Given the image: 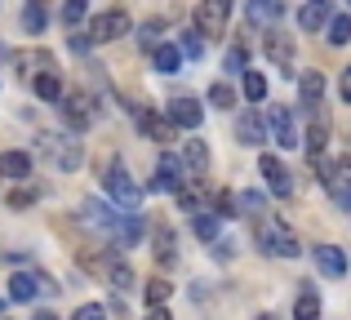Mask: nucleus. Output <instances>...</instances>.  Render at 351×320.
<instances>
[{"mask_svg": "<svg viewBox=\"0 0 351 320\" xmlns=\"http://www.w3.org/2000/svg\"><path fill=\"white\" fill-rule=\"evenodd\" d=\"M338 94H343V103H351V67H343V85H338Z\"/></svg>", "mask_w": 351, "mask_h": 320, "instance_id": "obj_42", "label": "nucleus"}, {"mask_svg": "<svg viewBox=\"0 0 351 320\" xmlns=\"http://www.w3.org/2000/svg\"><path fill=\"white\" fill-rule=\"evenodd\" d=\"M103 191H107V200H116V205H125V209H138V200H143V187L134 182V173L125 169V160H120V156H112V164H107Z\"/></svg>", "mask_w": 351, "mask_h": 320, "instance_id": "obj_2", "label": "nucleus"}, {"mask_svg": "<svg viewBox=\"0 0 351 320\" xmlns=\"http://www.w3.org/2000/svg\"><path fill=\"white\" fill-rule=\"evenodd\" d=\"M280 14H285V0H249L245 5L249 27H271V23H280Z\"/></svg>", "mask_w": 351, "mask_h": 320, "instance_id": "obj_17", "label": "nucleus"}, {"mask_svg": "<svg viewBox=\"0 0 351 320\" xmlns=\"http://www.w3.org/2000/svg\"><path fill=\"white\" fill-rule=\"evenodd\" d=\"M152 67L160 71V76H173V71L182 67V49L178 45H156L152 49Z\"/></svg>", "mask_w": 351, "mask_h": 320, "instance_id": "obj_23", "label": "nucleus"}, {"mask_svg": "<svg viewBox=\"0 0 351 320\" xmlns=\"http://www.w3.org/2000/svg\"><path fill=\"white\" fill-rule=\"evenodd\" d=\"M236 209H240V200L232 196V191H214V214H223V218H236Z\"/></svg>", "mask_w": 351, "mask_h": 320, "instance_id": "obj_34", "label": "nucleus"}, {"mask_svg": "<svg viewBox=\"0 0 351 320\" xmlns=\"http://www.w3.org/2000/svg\"><path fill=\"white\" fill-rule=\"evenodd\" d=\"M107 280H112L116 289H134V267H129L125 258H107Z\"/></svg>", "mask_w": 351, "mask_h": 320, "instance_id": "obj_27", "label": "nucleus"}, {"mask_svg": "<svg viewBox=\"0 0 351 320\" xmlns=\"http://www.w3.org/2000/svg\"><path fill=\"white\" fill-rule=\"evenodd\" d=\"M147 320H173V316H169L165 303H152V307H147Z\"/></svg>", "mask_w": 351, "mask_h": 320, "instance_id": "obj_41", "label": "nucleus"}, {"mask_svg": "<svg viewBox=\"0 0 351 320\" xmlns=\"http://www.w3.org/2000/svg\"><path fill=\"white\" fill-rule=\"evenodd\" d=\"M182 160H187L191 178H205V173H209V143H200V138L182 143Z\"/></svg>", "mask_w": 351, "mask_h": 320, "instance_id": "obj_18", "label": "nucleus"}, {"mask_svg": "<svg viewBox=\"0 0 351 320\" xmlns=\"http://www.w3.org/2000/svg\"><path fill=\"white\" fill-rule=\"evenodd\" d=\"M196 36H200V32H187V36L178 40V49L187 53V58H200V40H196Z\"/></svg>", "mask_w": 351, "mask_h": 320, "instance_id": "obj_38", "label": "nucleus"}, {"mask_svg": "<svg viewBox=\"0 0 351 320\" xmlns=\"http://www.w3.org/2000/svg\"><path fill=\"white\" fill-rule=\"evenodd\" d=\"M45 147L58 156L62 169H80V160H85V151H80V143H67V138H45Z\"/></svg>", "mask_w": 351, "mask_h": 320, "instance_id": "obj_22", "label": "nucleus"}, {"mask_svg": "<svg viewBox=\"0 0 351 320\" xmlns=\"http://www.w3.org/2000/svg\"><path fill=\"white\" fill-rule=\"evenodd\" d=\"M325 143H329V121L325 116H311V130H307V143H302V147H307V156H311V164H320V151H325Z\"/></svg>", "mask_w": 351, "mask_h": 320, "instance_id": "obj_20", "label": "nucleus"}, {"mask_svg": "<svg viewBox=\"0 0 351 320\" xmlns=\"http://www.w3.org/2000/svg\"><path fill=\"white\" fill-rule=\"evenodd\" d=\"M62 116H67L71 130H89L94 125V98L85 94V89H71V94H62Z\"/></svg>", "mask_w": 351, "mask_h": 320, "instance_id": "obj_7", "label": "nucleus"}, {"mask_svg": "<svg viewBox=\"0 0 351 320\" xmlns=\"http://www.w3.org/2000/svg\"><path fill=\"white\" fill-rule=\"evenodd\" d=\"M254 218V236H258V249L271 254V258H298V236L271 214H249Z\"/></svg>", "mask_w": 351, "mask_h": 320, "instance_id": "obj_1", "label": "nucleus"}, {"mask_svg": "<svg viewBox=\"0 0 351 320\" xmlns=\"http://www.w3.org/2000/svg\"><path fill=\"white\" fill-rule=\"evenodd\" d=\"M298 98L307 112H320L325 107V71H302L298 76Z\"/></svg>", "mask_w": 351, "mask_h": 320, "instance_id": "obj_11", "label": "nucleus"}, {"mask_svg": "<svg viewBox=\"0 0 351 320\" xmlns=\"http://www.w3.org/2000/svg\"><path fill=\"white\" fill-rule=\"evenodd\" d=\"M209 103L214 107H236V89L227 85V80H214V85H209Z\"/></svg>", "mask_w": 351, "mask_h": 320, "instance_id": "obj_32", "label": "nucleus"}, {"mask_svg": "<svg viewBox=\"0 0 351 320\" xmlns=\"http://www.w3.org/2000/svg\"><path fill=\"white\" fill-rule=\"evenodd\" d=\"M182 178H187V173H182V160L173 156V151H165L160 164H156L152 187H156V191H173V196H178V191H182Z\"/></svg>", "mask_w": 351, "mask_h": 320, "instance_id": "obj_10", "label": "nucleus"}, {"mask_svg": "<svg viewBox=\"0 0 351 320\" xmlns=\"http://www.w3.org/2000/svg\"><path fill=\"white\" fill-rule=\"evenodd\" d=\"M316 267H320V276L343 280L347 276V254L338 245H316Z\"/></svg>", "mask_w": 351, "mask_h": 320, "instance_id": "obj_15", "label": "nucleus"}, {"mask_svg": "<svg viewBox=\"0 0 351 320\" xmlns=\"http://www.w3.org/2000/svg\"><path fill=\"white\" fill-rule=\"evenodd\" d=\"M271 134L280 147H298V125H293V116L285 112V107H276L271 112Z\"/></svg>", "mask_w": 351, "mask_h": 320, "instance_id": "obj_21", "label": "nucleus"}, {"mask_svg": "<svg viewBox=\"0 0 351 320\" xmlns=\"http://www.w3.org/2000/svg\"><path fill=\"white\" fill-rule=\"evenodd\" d=\"M325 32H329V45H347V40H351V18H347V14H334Z\"/></svg>", "mask_w": 351, "mask_h": 320, "instance_id": "obj_29", "label": "nucleus"}, {"mask_svg": "<svg viewBox=\"0 0 351 320\" xmlns=\"http://www.w3.org/2000/svg\"><path fill=\"white\" fill-rule=\"evenodd\" d=\"M143 294H147V307H152V303H169L173 285H169V280H160V276H152V280L143 285Z\"/></svg>", "mask_w": 351, "mask_h": 320, "instance_id": "obj_30", "label": "nucleus"}, {"mask_svg": "<svg viewBox=\"0 0 351 320\" xmlns=\"http://www.w3.org/2000/svg\"><path fill=\"white\" fill-rule=\"evenodd\" d=\"M325 191L338 200L343 209H351V156H338L334 164H325Z\"/></svg>", "mask_w": 351, "mask_h": 320, "instance_id": "obj_5", "label": "nucleus"}, {"mask_svg": "<svg viewBox=\"0 0 351 320\" xmlns=\"http://www.w3.org/2000/svg\"><path fill=\"white\" fill-rule=\"evenodd\" d=\"M263 49H267V58H271L276 67L289 71V62H293V53H298V45H293L285 32H267V36H263Z\"/></svg>", "mask_w": 351, "mask_h": 320, "instance_id": "obj_14", "label": "nucleus"}, {"mask_svg": "<svg viewBox=\"0 0 351 320\" xmlns=\"http://www.w3.org/2000/svg\"><path fill=\"white\" fill-rule=\"evenodd\" d=\"M45 23H49L45 5H40V0H27V9H23V32L36 36V32H45Z\"/></svg>", "mask_w": 351, "mask_h": 320, "instance_id": "obj_25", "label": "nucleus"}, {"mask_svg": "<svg viewBox=\"0 0 351 320\" xmlns=\"http://www.w3.org/2000/svg\"><path fill=\"white\" fill-rule=\"evenodd\" d=\"M236 143H245V147H263L267 143V125L258 112H240L236 116Z\"/></svg>", "mask_w": 351, "mask_h": 320, "instance_id": "obj_12", "label": "nucleus"}, {"mask_svg": "<svg viewBox=\"0 0 351 320\" xmlns=\"http://www.w3.org/2000/svg\"><path fill=\"white\" fill-rule=\"evenodd\" d=\"M71 320H107V312L98 303H85V307H76V316H71Z\"/></svg>", "mask_w": 351, "mask_h": 320, "instance_id": "obj_37", "label": "nucleus"}, {"mask_svg": "<svg viewBox=\"0 0 351 320\" xmlns=\"http://www.w3.org/2000/svg\"><path fill=\"white\" fill-rule=\"evenodd\" d=\"M169 116L178 121V130H200V121H205V107H200L196 98L182 94V98H173V103H169Z\"/></svg>", "mask_w": 351, "mask_h": 320, "instance_id": "obj_16", "label": "nucleus"}, {"mask_svg": "<svg viewBox=\"0 0 351 320\" xmlns=\"http://www.w3.org/2000/svg\"><path fill=\"white\" fill-rule=\"evenodd\" d=\"M218 223H223V214H214V209H209V214H196L191 232H196L205 245H214V241H218Z\"/></svg>", "mask_w": 351, "mask_h": 320, "instance_id": "obj_26", "label": "nucleus"}, {"mask_svg": "<svg viewBox=\"0 0 351 320\" xmlns=\"http://www.w3.org/2000/svg\"><path fill=\"white\" fill-rule=\"evenodd\" d=\"M32 320H58V316H53V312H36Z\"/></svg>", "mask_w": 351, "mask_h": 320, "instance_id": "obj_43", "label": "nucleus"}, {"mask_svg": "<svg viewBox=\"0 0 351 320\" xmlns=\"http://www.w3.org/2000/svg\"><path fill=\"white\" fill-rule=\"evenodd\" d=\"M32 200H36V191H14V196H9V205H14V209H23V205H32Z\"/></svg>", "mask_w": 351, "mask_h": 320, "instance_id": "obj_40", "label": "nucleus"}, {"mask_svg": "<svg viewBox=\"0 0 351 320\" xmlns=\"http://www.w3.org/2000/svg\"><path fill=\"white\" fill-rule=\"evenodd\" d=\"M40 5H45V0H40Z\"/></svg>", "mask_w": 351, "mask_h": 320, "instance_id": "obj_46", "label": "nucleus"}, {"mask_svg": "<svg viewBox=\"0 0 351 320\" xmlns=\"http://www.w3.org/2000/svg\"><path fill=\"white\" fill-rule=\"evenodd\" d=\"M347 5H351V0H347Z\"/></svg>", "mask_w": 351, "mask_h": 320, "instance_id": "obj_47", "label": "nucleus"}, {"mask_svg": "<svg viewBox=\"0 0 351 320\" xmlns=\"http://www.w3.org/2000/svg\"><path fill=\"white\" fill-rule=\"evenodd\" d=\"M240 209H245V214H263V191H245V196H240Z\"/></svg>", "mask_w": 351, "mask_h": 320, "instance_id": "obj_36", "label": "nucleus"}, {"mask_svg": "<svg viewBox=\"0 0 351 320\" xmlns=\"http://www.w3.org/2000/svg\"><path fill=\"white\" fill-rule=\"evenodd\" d=\"M329 18H334V5H329V0H307V5L298 9V27L302 32H325Z\"/></svg>", "mask_w": 351, "mask_h": 320, "instance_id": "obj_13", "label": "nucleus"}, {"mask_svg": "<svg viewBox=\"0 0 351 320\" xmlns=\"http://www.w3.org/2000/svg\"><path fill=\"white\" fill-rule=\"evenodd\" d=\"M293 320H320V298L311 294V289L293 303Z\"/></svg>", "mask_w": 351, "mask_h": 320, "instance_id": "obj_31", "label": "nucleus"}, {"mask_svg": "<svg viewBox=\"0 0 351 320\" xmlns=\"http://www.w3.org/2000/svg\"><path fill=\"white\" fill-rule=\"evenodd\" d=\"M40 289H49V294H53L58 285H53L45 271H14V276H9V298H14V303H32Z\"/></svg>", "mask_w": 351, "mask_h": 320, "instance_id": "obj_6", "label": "nucleus"}, {"mask_svg": "<svg viewBox=\"0 0 351 320\" xmlns=\"http://www.w3.org/2000/svg\"><path fill=\"white\" fill-rule=\"evenodd\" d=\"M227 23H232V0H200L196 5V32L218 40L227 36Z\"/></svg>", "mask_w": 351, "mask_h": 320, "instance_id": "obj_3", "label": "nucleus"}, {"mask_svg": "<svg viewBox=\"0 0 351 320\" xmlns=\"http://www.w3.org/2000/svg\"><path fill=\"white\" fill-rule=\"evenodd\" d=\"M0 312H5V303H0Z\"/></svg>", "mask_w": 351, "mask_h": 320, "instance_id": "obj_45", "label": "nucleus"}, {"mask_svg": "<svg viewBox=\"0 0 351 320\" xmlns=\"http://www.w3.org/2000/svg\"><path fill=\"white\" fill-rule=\"evenodd\" d=\"M156 258H160V262H173V232H169V227H160V232H156Z\"/></svg>", "mask_w": 351, "mask_h": 320, "instance_id": "obj_33", "label": "nucleus"}, {"mask_svg": "<svg viewBox=\"0 0 351 320\" xmlns=\"http://www.w3.org/2000/svg\"><path fill=\"white\" fill-rule=\"evenodd\" d=\"M85 9H89V0H67V5H62V23L76 27L80 18H85Z\"/></svg>", "mask_w": 351, "mask_h": 320, "instance_id": "obj_35", "label": "nucleus"}, {"mask_svg": "<svg viewBox=\"0 0 351 320\" xmlns=\"http://www.w3.org/2000/svg\"><path fill=\"white\" fill-rule=\"evenodd\" d=\"M0 173H5L9 182H27L32 178V156H27V151H5V156H0Z\"/></svg>", "mask_w": 351, "mask_h": 320, "instance_id": "obj_19", "label": "nucleus"}, {"mask_svg": "<svg viewBox=\"0 0 351 320\" xmlns=\"http://www.w3.org/2000/svg\"><path fill=\"white\" fill-rule=\"evenodd\" d=\"M89 36H94V45H112L120 36H129V14L125 9H107V14L94 18V27H89Z\"/></svg>", "mask_w": 351, "mask_h": 320, "instance_id": "obj_8", "label": "nucleus"}, {"mask_svg": "<svg viewBox=\"0 0 351 320\" xmlns=\"http://www.w3.org/2000/svg\"><path fill=\"white\" fill-rule=\"evenodd\" d=\"M258 169H263L267 191H271L276 200H289V196H293V178H289V169H285V160H280V156L263 151V156H258Z\"/></svg>", "mask_w": 351, "mask_h": 320, "instance_id": "obj_4", "label": "nucleus"}, {"mask_svg": "<svg viewBox=\"0 0 351 320\" xmlns=\"http://www.w3.org/2000/svg\"><path fill=\"white\" fill-rule=\"evenodd\" d=\"M138 130H143L152 143H173V134H178V121H173V116H165V112H152V107H147V112L138 116Z\"/></svg>", "mask_w": 351, "mask_h": 320, "instance_id": "obj_9", "label": "nucleus"}, {"mask_svg": "<svg viewBox=\"0 0 351 320\" xmlns=\"http://www.w3.org/2000/svg\"><path fill=\"white\" fill-rule=\"evenodd\" d=\"M240 85H245V98H249V103H263V98H267V76H263V71L249 67Z\"/></svg>", "mask_w": 351, "mask_h": 320, "instance_id": "obj_28", "label": "nucleus"}, {"mask_svg": "<svg viewBox=\"0 0 351 320\" xmlns=\"http://www.w3.org/2000/svg\"><path fill=\"white\" fill-rule=\"evenodd\" d=\"M5 320H9V316H5Z\"/></svg>", "mask_w": 351, "mask_h": 320, "instance_id": "obj_48", "label": "nucleus"}, {"mask_svg": "<svg viewBox=\"0 0 351 320\" xmlns=\"http://www.w3.org/2000/svg\"><path fill=\"white\" fill-rule=\"evenodd\" d=\"M227 71H249V67H245V49H240V45L227 53Z\"/></svg>", "mask_w": 351, "mask_h": 320, "instance_id": "obj_39", "label": "nucleus"}, {"mask_svg": "<svg viewBox=\"0 0 351 320\" xmlns=\"http://www.w3.org/2000/svg\"><path fill=\"white\" fill-rule=\"evenodd\" d=\"M258 320H276V316H271V312H263V316H258Z\"/></svg>", "mask_w": 351, "mask_h": 320, "instance_id": "obj_44", "label": "nucleus"}, {"mask_svg": "<svg viewBox=\"0 0 351 320\" xmlns=\"http://www.w3.org/2000/svg\"><path fill=\"white\" fill-rule=\"evenodd\" d=\"M32 85H36V94H40L45 103H62V80H58V67H49V71H40V76H32Z\"/></svg>", "mask_w": 351, "mask_h": 320, "instance_id": "obj_24", "label": "nucleus"}]
</instances>
